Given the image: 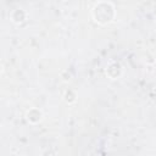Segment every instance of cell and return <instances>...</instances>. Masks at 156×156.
I'll use <instances>...</instances> for the list:
<instances>
[{
	"mask_svg": "<svg viewBox=\"0 0 156 156\" xmlns=\"http://www.w3.org/2000/svg\"><path fill=\"white\" fill-rule=\"evenodd\" d=\"M115 16V9L111 2H99L93 9V17L98 23L105 24L112 21Z\"/></svg>",
	"mask_w": 156,
	"mask_h": 156,
	"instance_id": "1",
	"label": "cell"
},
{
	"mask_svg": "<svg viewBox=\"0 0 156 156\" xmlns=\"http://www.w3.org/2000/svg\"><path fill=\"white\" fill-rule=\"evenodd\" d=\"M41 118H43V113L37 108H32L30 111L27 112V119L30 123H38L39 121H41Z\"/></svg>",
	"mask_w": 156,
	"mask_h": 156,
	"instance_id": "2",
	"label": "cell"
}]
</instances>
